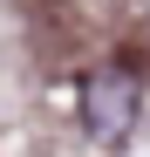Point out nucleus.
Listing matches in <instances>:
<instances>
[{"label":"nucleus","mask_w":150,"mask_h":157,"mask_svg":"<svg viewBox=\"0 0 150 157\" xmlns=\"http://www.w3.org/2000/svg\"><path fill=\"white\" fill-rule=\"evenodd\" d=\"M137 123V75L130 68H96L82 82V130L96 144H123Z\"/></svg>","instance_id":"nucleus-1"}]
</instances>
